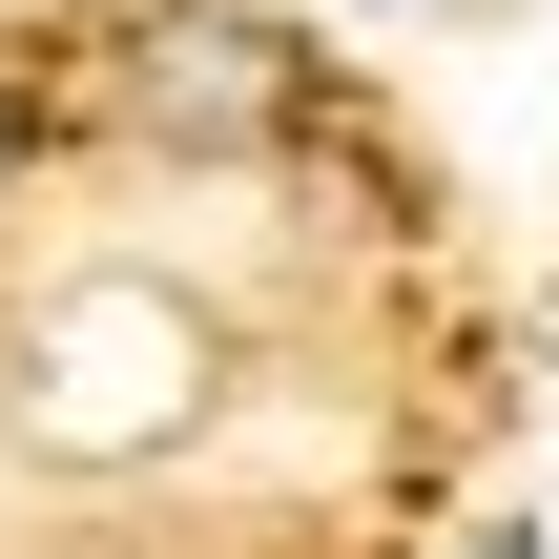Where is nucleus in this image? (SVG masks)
<instances>
[{
  "instance_id": "nucleus-3",
  "label": "nucleus",
  "mask_w": 559,
  "mask_h": 559,
  "mask_svg": "<svg viewBox=\"0 0 559 559\" xmlns=\"http://www.w3.org/2000/svg\"><path fill=\"white\" fill-rule=\"evenodd\" d=\"M456 559H559V539H519V519H498V539H456Z\"/></svg>"
},
{
  "instance_id": "nucleus-1",
  "label": "nucleus",
  "mask_w": 559,
  "mask_h": 559,
  "mask_svg": "<svg viewBox=\"0 0 559 559\" xmlns=\"http://www.w3.org/2000/svg\"><path fill=\"white\" fill-rule=\"evenodd\" d=\"M311 104H332V62L270 0H145L124 21V124L187 166H270V145H311Z\"/></svg>"
},
{
  "instance_id": "nucleus-2",
  "label": "nucleus",
  "mask_w": 559,
  "mask_h": 559,
  "mask_svg": "<svg viewBox=\"0 0 559 559\" xmlns=\"http://www.w3.org/2000/svg\"><path fill=\"white\" fill-rule=\"evenodd\" d=\"M0 207H21V83H0Z\"/></svg>"
}]
</instances>
